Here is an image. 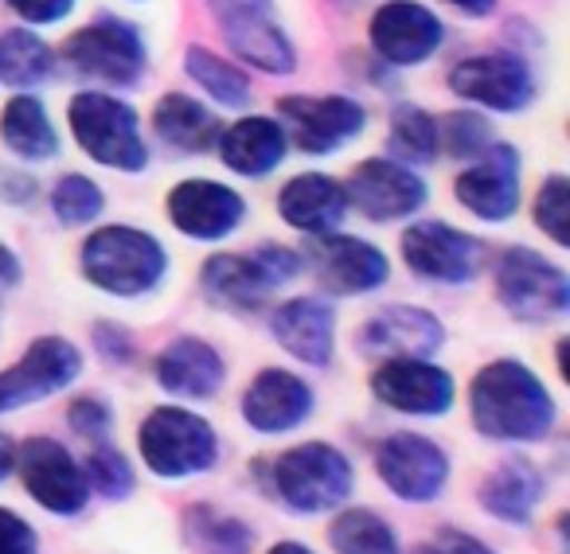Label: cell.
<instances>
[{
	"label": "cell",
	"mask_w": 570,
	"mask_h": 554,
	"mask_svg": "<svg viewBox=\"0 0 570 554\" xmlns=\"http://www.w3.org/2000/svg\"><path fill=\"white\" fill-rule=\"evenodd\" d=\"M473 422L497 442H539L554 426V403L528 367L497 359L473 379Z\"/></svg>",
	"instance_id": "1"
},
{
	"label": "cell",
	"mask_w": 570,
	"mask_h": 554,
	"mask_svg": "<svg viewBox=\"0 0 570 554\" xmlns=\"http://www.w3.org/2000/svg\"><path fill=\"white\" fill-rule=\"evenodd\" d=\"M165 266L168 258L157 238L134 227H102L82 246V274L98 289L118 297L149 294L165 277Z\"/></svg>",
	"instance_id": "2"
},
{
	"label": "cell",
	"mask_w": 570,
	"mask_h": 554,
	"mask_svg": "<svg viewBox=\"0 0 570 554\" xmlns=\"http://www.w3.org/2000/svg\"><path fill=\"white\" fill-rule=\"evenodd\" d=\"M274 488L294 512H328L352 492V465L325 442L297 445L274 465Z\"/></svg>",
	"instance_id": "3"
},
{
	"label": "cell",
	"mask_w": 570,
	"mask_h": 554,
	"mask_svg": "<svg viewBox=\"0 0 570 554\" xmlns=\"http://www.w3.org/2000/svg\"><path fill=\"white\" fill-rule=\"evenodd\" d=\"M71 129L75 141L98 160V165L121 168V172H137L145 168L149 152L137 133V113L126 102L106 95H79L71 102Z\"/></svg>",
	"instance_id": "4"
},
{
	"label": "cell",
	"mask_w": 570,
	"mask_h": 554,
	"mask_svg": "<svg viewBox=\"0 0 570 554\" xmlns=\"http://www.w3.org/2000/svg\"><path fill=\"white\" fill-rule=\"evenodd\" d=\"M137 442L145 465L157 476H191L215 465V429L180 406L153 410Z\"/></svg>",
	"instance_id": "5"
},
{
	"label": "cell",
	"mask_w": 570,
	"mask_h": 554,
	"mask_svg": "<svg viewBox=\"0 0 570 554\" xmlns=\"http://www.w3.org/2000/svg\"><path fill=\"white\" fill-rule=\"evenodd\" d=\"M497 294L520 320H551L570 309V281L535 250L512 246L497 266Z\"/></svg>",
	"instance_id": "6"
},
{
	"label": "cell",
	"mask_w": 570,
	"mask_h": 554,
	"mask_svg": "<svg viewBox=\"0 0 570 554\" xmlns=\"http://www.w3.org/2000/svg\"><path fill=\"white\" fill-rule=\"evenodd\" d=\"M212 17L238 59L269 75L294 71V48L277 28L269 0H212Z\"/></svg>",
	"instance_id": "7"
},
{
	"label": "cell",
	"mask_w": 570,
	"mask_h": 554,
	"mask_svg": "<svg viewBox=\"0 0 570 554\" xmlns=\"http://www.w3.org/2000/svg\"><path fill=\"white\" fill-rule=\"evenodd\" d=\"M24 488L36 504H43L56 515H79L87 507L90 484L87 473L71 461V453L51 437H28L17 453Z\"/></svg>",
	"instance_id": "8"
},
{
	"label": "cell",
	"mask_w": 570,
	"mask_h": 554,
	"mask_svg": "<svg viewBox=\"0 0 570 554\" xmlns=\"http://www.w3.org/2000/svg\"><path fill=\"white\" fill-rule=\"evenodd\" d=\"M71 67H79L90 79L114 82V87H126L141 75L145 67V48L137 40V32L121 20H98V24L75 32L71 40L63 43Z\"/></svg>",
	"instance_id": "9"
},
{
	"label": "cell",
	"mask_w": 570,
	"mask_h": 554,
	"mask_svg": "<svg viewBox=\"0 0 570 554\" xmlns=\"http://www.w3.org/2000/svg\"><path fill=\"white\" fill-rule=\"evenodd\" d=\"M403 258L414 274L430 277V281L461 286L481 269L484 246L473 235L445 227V222H414L403 235Z\"/></svg>",
	"instance_id": "10"
},
{
	"label": "cell",
	"mask_w": 570,
	"mask_h": 554,
	"mask_svg": "<svg viewBox=\"0 0 570 554\" xmlns=\"http://www.w3.org/2000/svg\"><path fill=\"white\" fill-rule=\"evenodd\" d=\"M277 113L285 118L289 126V137H294L297 149L305 152H333L341 149L344 141L364 129L367 113L360 102L341 95H328V98H309V95H294V98H282Z\"/></svg>",
	"instance_id": "11"
},
{
	"label": "cell",
	"mask_w": 570,
	"mask_h": 554,
	"mask_svg": "<svg viewBox=\"0 0 570 554\" xmlns=\"http://www.w3.org/2000/svg\"><path fill=\"white\" fill-rule=\"evenodd\" d=\"M79 367H82L79 348H71L67 340H59V336L36 340L12 372H0V414L28 403H40V398L63 390L79 375Z\"/></svg>",
	"instance_id": "12"
},
{
	"label": "cell",
	"mask_w": 570,
	"mask_h": 554,
	"mask_svg": "<svg viewBox=\"0 0 570 554\" xmlns=\"http://www.w3.org/2000/svg\"><path fill=\"white\" fill-rule=\"evenodd\" d=\"M383 484L395 492L399 499H414V504H426L450 481V461L438 449L430 437L419 434H395L383 442L380 457H375Z\"/></svg>",
	"instance_id": "13"
},
{
	"label": "cell",
	"mask_w": 570,
	"mask_h": 554,
	"mask_svg": "<svg viewBox=\"0 0 570 554\" xmlns=\"http://www.w3.org/2000/svg\"><path fill=\"white\" fill-rule=\"evenodd\" d=\"M344 199L356 207L360 215L375 222L403 219L414 215L426 204V184L411 172V168L395 165V160H364V165L352 172Z\"/></svg>",
	"instance_id": "14"
},
{
	"label": "cell",
	"mask_w": 570,
	"mask_h": 554,
	"mask_svg": "<svg viewBox=\"0 0 570 554\" xmlns=\"http://www.w3.org/2000/svg\"><path fill=\"white\" fill-rule=\"evenodd\" d=\"M458 199L473 215L500 222L520 204V157L508 145H489L473 168L458 176Z\"/></svg>",
	"instance_id": "15"
},
{
	"label": "cell",
	"mask_w": 570,
	"mask_h": 554,
	"mask_svg": "<svg viewBox=\"0 0 570 554\" xmlns=\"http://www.w3.org/2000/svg\"><path fill=\"white\" fill-rule=\"evenodd\" d=\"M372 390L403 414H442L453 406V379L422 359H387L372 375Z\"/></svg>",
	"instance_id": "16"
},
{
	"label": "cell",
	"mask_w": 570,
	"mask_h": 554,
	"mask_svg": "<svg viewBox=\"0 0 570 554\" xmlns=\"http://www.w3.org/2000/svg\"><path fill=\"white\" fill-rule=\"evenodd\" d=\"M372 43L387 63H422L442 43V24L414 0H391L372 17Z\"/></svg>",
	"instance_id": "17"
},
{
	"label": "cell",
	"mask_w": 570,
	"mask_h": 554,
	"mask_svg": "<svg viewBox=\"0 0 570 554\" xmlns=\"http://www.w3.org/2000/svg\"><path fill=\"white\" fill-rule=\"evenodd\" d=\"M450 87L489 110H523L531 102V71L515 56H476L453 67Z\"/></svg>",
	"instance_id": "18"
},
{
	"label": "cell",
	"mask_w": 570,
	"mask_h": 554,
	"mask_svg": "<svg viewBox=\"0 0 570 554\" xmlns=\"http://www.w3.org/2000/svg\"><path fill=\"white\" fill-rule=\"evenodd\" d=\"M317 277L328 294H372L387 281V258L364 238L325 235L313 243Z\"/></svg>",
	"instance_id": "19"
},
{
	"label": "cell",
	"mask_w": 570,
	"mask_h": 554,
	"mask_svg": "<svg viewBox=\"0 0 570 554\" xmlns=\"http://www.w3.org/2000/svg\"><path fill=\"white\" fill-rule=\"evenodd\" d=\"M243 211L246 207L238 191L223 188L215 180H184L168 196V215H173L176 227L191 238H204V243L230 235L243 222Z\"/></svg>",
	"instance_id": "20"
},
{
	"label": "cell",
	"mask_w": 570,
	"mask_h": 554,
	"mask_svg": "<svg viewBox=\"0 0 570 554\" xmlns=\"http://www.w3.org/2000/svg\"><path fill=\"white\" fill-rule=\"evenodd\" d=\"M442 325L430 317L426 309H411V305H391V309L375 313L364 325V352L391 359H426L442 348Z\"/></svg>",
	"instance_id": "21"
},
{
	"label": "cell",
	"mask_w": 570,
	"mask_h": 554,
	"mask_svg": "<svg viewBox=\"0 0 570 554\" xmlns=\"http://www.w3.org/2000/svg\"><path fill=\"white\" fill-rule=\"evenodd\" d=\"M313 410V390L289 372H262L243 395V418L262 434H285L302 426Z\"/></svg>",
	"instance_id": "22"
},
{
	"label": "cell",
	"mask_w": 570,
	"mask_h": 554,
	"mask_svg": "<svg viewBox=\"0 0 570 554\" xmlns=\"http://www.w3.org/2000/svg\"><path fill=\"white\" fill-rule=\"evenodd\" d=\"M274 336L289 356H297L302 364L325 367L333 359V309L325 301H313V297H297V301H285L274 313Z\"/></svg>",
	"instance_id": "23"
},
{
	"label": "cell",
	"mask_w": 570,
	"mask_h": 554,
	"mask_svg": "<svg viewBox=\"0 0 570 554\" xmlns=\"http://www.w3.org/2000/svg\"><path fill=\"white\" fill-rule=\"evenodd\" d=\"M277 211L289 227L309 230V235H325L348 211V199H344V188L333 180V176L321 172H305L297 180H289L277 196Z\"/></svg>",
	"instance_id": "24"
},
{
	"label": "cell",
	"mask_w": 570,
	"mask_h": 554,
	"mask_svg": "<svg viewBox=\"0 0 570 554\" xmlns=\"http://www.w3.org/2000/svg\"><path fill=\"white\" fill-rule=\"evenodd\" d=\"M157 383L184 398H212L223 383V359L204 340H176L160 352Z\"/></svg>",
	"instance_id": "25"
},
{
	"label": "cell",
	"mask_w": 570,
	"mask_h": 554,
	"mask_svg": "<svg viewBox=\"0 0 570 554\" xmlns=\"http://www.w3.org/2000/svg\"><path fill=\"white\" fill-rule=\"evenodd\" d=\"M285 129L269 118H243L219 133V152L223 165L235 168L243 176H266L282 165L285 157Z\"/></svg>",
	"instance_id": "26"
},
{
	"label": "cell",
	"mask_w": 570,
	"mask_h": 554,
	"mask_svg": "<svg viewBox=\"0 0 570 554\" xmlns=\"http://www.w3.org/2000/svg\"><path fill=\"white\" fill-rule=\"evenodd\" d=\"M269 289L274 286L250 254H215L204 266V294L227 309H258Z\"/></svg>",
	"instance_id": "27"
},
{
	"label": "cell",
	"mask_w": 570,
	"mask_h": 554,
	"mask_svg": "<svg viewBox=\"0 0 570 554\" xmlns=\"http://www.w3.org/2000/svg\"><path fill=\"white\" fill-rule=\"evenodd\" d=\"M543 496V476L528 465V461H504L497 465L481 484V504L497 520L508 523H528L531 507Z\"/></svg>",
	"instance_id": "28"
},
{
	"label": "cell",
	"mask_w": 570,
	"mask_h": 554,
	"mask_svg": "<svg viewBox=\"0 0 570 554\" xmlns=\"http://www.w3.org/2000/svg\"><path fill=\"white\" fill-rule=\"evenodd\" d=\"M153 126H157L160 141L176 145L184 152H204L219 141V121L184 95L160 98L157 110H153Z\"/></svg>",
	"instance_id": "29"
},
{
	"label": "cell",
	"mask_w": 570,
	"mask_h": 554,
	"mask_svg": "<svg viewBox=\"0 0 570 554\" xmlns=\"http://www.w3.org/2000/svg\"><path fill=\"white\" fill-rule=\"evenodd\" d=\"M0 137L24 160H48L59 149V137L51 129L48 113H43L40 98H28V95L12 98L4 106V113H0Z\"/></svg>",
	"instance_id": "30"
},
{
	"label": "cell",
	"mask_w": 570,
	"mask_h": 554,
	"mask_svg": "<svg viewBox=\"0 0 570 554\" xmlns=\"http://www.w3.org/2000/svg\"><path fill=\"white\" fill-rule=\"evenodd\" d=\"M184 538L196 554H250L254 546V531L243 520L215 512L207 504L184 515Z\"/></svg>",
	"instance_id": "31"
},
{
	"label": "cell",
	"mask_w": 570,
	"mask_h": 554,
	"mask_svg": "<svg viewBox=\"0 0 570 554\" xmlns=\"http://www.w3.org/2000/svg\"><path fill=\"white\" fill-rule=\"evenodd\" d=\"M51 75V51L40 36L12 28L0 36V79L9 87H36Z\"/></svg>",
	"instance_id": "32"
},
{
	"label": "cell",
	"mask_w": 570,
	"mask_h": 554,
	"mask_svg": "<svg viewBox=\"0 0 570 554\" xmlns=\"http://www.w3.org/2000/svg\"><path fill=\"white\" fill-rule=\"evenodd\" d=\"M328 543L336 554H399V538L375 512H344L328 527Z\"/></svg>",
	"instance_id": "33"
},
{
	"label": "cell",
	"mask_w": 570,
	"mask_h": 554,
	"mask_svg": "<svg viewBox=\"0 0 570 554\" xmlns=\"http://www.w3.org/2000/svg\"><path fill=\"white\" fill-rule=\"evenodd\" d=\"M184 63H188L191 79H196L199 87L215 98V102H223V106H246L250 102V82H246L230 63H223L219 56H212V51H204V48H188Z\"/></svg>",
	"instance_id": "34"
},
{
	"label": "cell",
	"mask_w": 570,
	"mask_h": 554,
	"mask_svg": "<svg viewBox=\"0 0 570 554\" xmlns=\"http://www.w3.org/2000/svg\"><path fill=\"white\" fill-rule=\"evenodd\" d=\"M438 145H442L438 141V121L419 106H399L395 118H391V149H395V157L426 165V160L438 157Z\"/></svg>",
	"instance_id": "35"
},
{
	"label": "cell",
	"mask_w": 570,
	"mask_h": 554,
	"mask_svg": "<svg viewBox=\"0 0 570 554\" xmlns=\"http://www.w3.org/2000/svg\"><path fill=\"white\" fill-rule=\"evenodd\" d=\"M51 207H56L59 222L79 227V222H90L102 215V191L87 176H63L56 184V191H51Z\"/></svg>",
	"instance_id": "36"
},
{
	"label": "cell",
	"mask_w": 570,
	"mask_h": 554,
	"mask_svg": "<svg viewBox=\"0 0 570 554\" xmlns=\"http://www.w3.org/2000/svg\"><path fill=\"white\" fill-rule=\"evenodd\" d=\"M438 141H445V152L458 160H476L484 149L492 145V126L481 118V113L458 110L442 121L438 129Z\"/></svg>",
	"instance_id": "37"
},
{
	"label": "cell",
	"mask_w": 570,
	"mask_h": 554,
	"mask_svg": "<svg viewBox=\"0 0 570 554\" xmlns=\"http://www.w3.org/2000/svg\"><path fill=\"white\" fill-rule=\"evenodd\" d=\"M535 222L559 246L570 243V180H567V176H551V180H547L543 188H539Z\"/></svg>",
	"instance_id": "38"
},
{
	"label": "cell",
	"mask_w": 570,
	"mask_h": 554,
	"mask_svg": "<svg viewBox=\"0 0 570 554\" xmlns=\"http://www.w3.org/2000/svg\"><path fill=\"white\" fill-rule=\"evenodd\" d=\"M87 484L102 492L106 499H121L134 488V468L118 449H95L87 461Z\"/></svg>",
	"instance_id": "39"
},
{
	"label": "cell",
	"mask_w": 570,
	"mask_h": 554,
	"mask_svg": "<svg viewBox=\"0 0 570 554\" xmlns=\"http://www.w3.org/2000/svg\"><path fill=\"white\" fill-rule=\"evenodd\" d=\"M254 261H258V269L266 274L269 286H282V281H289V277L302 274V254L297 250H285V246H262V250L250 254Z\"/></svg>",
	"instance_id": "40"
},
{
	"label": "cell",
	"mask_w": 570,
	"mask_h": 554,
	"mask_svg": "<svg viewBox=\"0 0 570 554\" xmlns=\"http://www.w3.org/2000/svg\"><path fill=\"white\" fill-rule=\"evenodd\" d=\"M32 551H36V531L17 512L0 507V554H32Z\"/></svg>",
	"instance_id": "41"
},
{
	"label": "cell",
	"mask_w": 570,
	"mask_h": 554,
	"mask_svg": "<svg viewBox=\"0 0 570 554\" xmlns=\"http://www.w3.org/2000/svg\"><path fill=\"white\" fill-rule=\"evenodd\" d=\"M67 418H71V426L79 429L82 437H98V434L110 429V406L98 403V398H79Z\"/></svg>",
	"instance_id": "42"
},
{
	"label": "cell",
	"mask_w": 570,
	"mask_h": 554,
	"mask_svg": "<svg viewBox=\"0 0 570 554\" xmlns=\"http://www.w3.org/2000/svg\"><path fill=\"white\" fill-rule=\"evenodd\" d=\"M9 4L32 24H56L75 9V0H9Z\"/></svg>",
	"instance_id": "43"
},
{
	"label": "cell",
	"mask_w": 570,
	"mask_h": 554,
	"mask_svg": "<svg viewBox=\"0 0 570 554\" xmlns=\"http://www.w3.org/2000/svg\"><path fill=\"white\" fill-rule=\"evenodd\" d=\"M426 554H492V551L481 543V538L465 535V531L445 527L434 535V546H426Z\"/></svg>",
	"instance_id": "44"
},
{
	"label": "cell",
	"mask_w": 570,
	"mask_h": 554,
	"mask_svg": "<svg viewBox=\"0 0 570 554\" xmlns=\"http://www.w3.org/2000/svg\"><path fill=\"white\" fill-rule=\"evenodd\" d=\"M98 344H102V348L110 352L114 359H126V356H129V352H126V348H129V340L121 336V328H110V325L98 328Z\"/></svg>",
	"instance_id": "45"
},
{
	"label": "cell",
	"mask_w": 570,
	"mask_h": 554,
	"mask_svg": "<svg viewBox=\"0 0 570 554\" xmlns=\"http://www.w3.org/2000/svg\"><path fill=\"white\" fill-rule=\"evenodd\" d=\"M20 281V261L9 246H0V286H17Z\"/></svg>",
	"instance_id": "46"
},
{
	"label": "cell",
	"mask_w": 570,
	"mask_h": 554,
	"mask_svg": "<svg viewBox=\"0 0 570 554\" xmlns=\"http://www.w3.org/2000/svg\"><path fill=\"white\" fill-rule=\"evenodd\" d=\"M12 468H17V449H12L9 437L0 434V481H4V476H9Z\"/></svg>",
	"instance_id": "47"
},
{
	"label": "cell",
	"mask_w": 570,
	"mask_h": 554,
	"mask_svg": "<svg viewBox=\"0 0 570 554\" xmlns=\"http://www.w3.org/2000/svg\"><path fill=\"white\" fill-rule=\"evenodd\" d=\"M450 4H458V9L469 12V17H489L497 0H450Z\"/></svg>",
	"instance_id": "48"
},
{
	"label": "cell",
	"mask_w": 570,
	"mask_h": 554,
	"mask_svg": "<svg viewBox=\"0 0 570 554\" xmlns=\"http://www.w3.org/2000/svg\"><path fill=\"white\" fill-rule=\"evenodd\" d=\"M269 554H313L309 546H302V543H277Z\"/></svg>",
	"instance_id": "49"
}]
</instances>
